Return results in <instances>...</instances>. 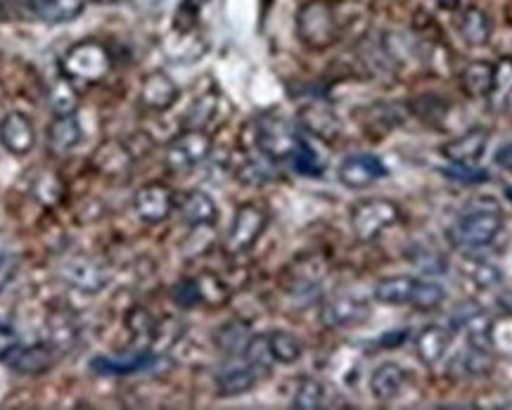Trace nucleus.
I'll return each mask as SVG.
<instances>
[{"instance_id": "1", "label": "nucleus", "mask_w": 512, "mask_h": 410, "mask_svg": "<svg viewBox=\"0 0 512 410\" xmlns=\"http://www.w3.org/2000/svg\"><path fill=\"white\" fill-rule=\"evenodd\" d=\"M503 230L501 207L494 200H475L460 211V216L448 228V242L463 252H477L489 247Z\"/></svg>"}, {"instance_id": "2", "label": "nucleus", "mask_w": 512, "mask_h": 410, "mask_svg": "<svg viewBox=\"0 0 512 410\" xmlns=\"http://www.w3.org/2000/svg\"><path fill=\"white\" fill-rule=\"evenodd\" d=\"M337 12L325 0H311L304 3L297 12V36L306 48L325 50L335 46L339 38Z\"/></svg>"}, {"instance_id": "3", "label": "nucleus", "mask_w": 512, "mask_h": 410, "mask_svg": "<svg viewBox=\"0 0 512 410\" xmlns=\"http://www.w3.org/2000/svg\"><path fill=\"white\" fill-rule=\"evenodd\" d=\"M254 143L266 159H271V162H285V159H292L297 155L304 138L299 136L297 128H294L287 119L275 117V114H266V117L256 119Z\"/></svg>"}, {"instance_id": "4", "label": "nucleus", "mask_w": 512, "mask_h": 410, "mask_svg": "<svg viewBox=\"0 0 512 410\" xmlns=\"http://www.w3.org/2000/svg\"><path fill=\"white\" fill-rule=\"evenodd\" d=\"M62 74L72 81L98 83L110 74L112 57L98 41H81L74 48H69L62 57Z\"/></svg>"}, {"instance_id": "5", "label": "nucleus", "mask_w": 512, "mask_h": 410, "mask_svg": "<svg viewBox=\"0 0 512 410\" xmlns=\"http://www.w3.org/2000/svg\"><path fill=\"white\" fill-rule=\"evenodd\" d=\"M401 209L399 204L384 197H373L356 204L351 209V230H354L358 242H375L384 230H389L394 223H399Z\"/></svg>"}, {"instance_id": "6", "label": "nucleus", "mask_w": 512, "mask_h": 410, "mask_svg": "<svg viewBox=\"0 0 512 410\" xmlns=\"http://www.w3.org/2000/svg\"><path fill=\"white\" fill-rule=\"evenodd\" d=\"M266 226H268V209L264 204H256V202L242 204V207L235 211L233 226H230L226 242H223L226 254L238 256V254L249 252V249L261 240Z\"/></svg>"}, {"instance_id": "7", "label": "nucleus", "mask_w": 512, "mask_h": 410, "mask_svg": "<svg viewBox=\"0 0 512 410\" xmlns=\"http://www.w3.org/2000/svg\"><path fill=\"white\" fill-rule=\"evenodd\" d=\"M211 152V138L207 131L200 128H185L181 136L171 140V145L166 147V169L171 174H188V171L200 166Z\"/></svg>"}, {"instance_id": "8", "label": "nucleus", "mask_w": 512, "mask_h": 410, "mask_svg": "<svg viewBox=\"0 0 512 410\" xmlns=\"http://www.w3.org/2000/svg\"><path fill=\"white\" fill-rule=\"evenodd\" d=\"M57 356H60V351L48 342L29 344V347H19V344H15V347H10L3 356H0V361L8 365L10 370H15L17 375L36 377L48 373L55 365Z\"/></svg>"}, {"instance_id": "9", "label": "nucleus", "mask_w": 512, "mask_h": 410, "mask_svg": "<svg viewBox=\"0 0 512 410\" xmlns=\"http://www.w3.org/2000/svg\"><path fill=\"white\" fill-rule=\"evenodd\" d=\"M325 275H328V259L323 254H304L297 256L290 266H285L280 283H283L285 292L306 294L316 290Z\"/></svg>"}, {"instance_id": "10", "label": "nucleus", "mask_w": 512, "mask_h": 410, "mask_svg": "<svg viewBox=\"0 0 512 410\" xmlns=\"http://www.w3.org/2000/svg\"><path fill=\"white\" fill-rule=\"evenodd\" d=\"M176 207L174 192L166 183H147L133 197V209L145 223H162Z\"/></svg>"}, {"instance_id": "11", "label": "nucleus", "mask_w": 512, "mask_h": 410, "mask_svg": "<svg viewBox=\"0 0 512 410\" xmlns=\"http://www.w3.org/2000/svg\"><path fill=\"white\" fill-rule=\"evenodd\" d=\"M337 176L344 188L363 190L387 176V166L377 155H349L339 164Z\"/></svg>"}, {"instance_id": "12", "label": "nucleus", "mask_w": 512, "mask_h": 410, "mask_svg": "<svg viewBox=\"0 0 512 410\" xmlns=\"http://www.w3.org/2000/svg\"><path fill=\"white\" fill-rule=\"evenodd\" d=\"M370 318V306L366 299L351 297V294H339L325 301L323 311H320V320L325 328H351V325H361Z\"/></svg>"}, {"instance_id": "13", "label": "nucleus", "mask_w": 512, "mask_h": 410, "mask_svg": "<svg viewBox=\"0 0 512 410\" xmlns=\"http://www.w3.org/2000/svg\"><path fill=\"white\" fill-rule=\"evenodd\" d=\"M297 121L306 133L325 140V143H332V140L339 136V131H342L337 112L332 110L330 102H325V100H311V102H306V105L299 107Z\"/></svg>"}, {"instance_id": "14", "label": "nucleus", "mask_w": 512, "mask_h": 410, "mask_svg": "<svg viewBox=\"0 0 512 410\" xmlns=\"http://www.w3.org/2000/svg\"><path fill=\"white\" fill-rule=\"evenodd\" d=\"M62 275L69 285L83 294H98L110 283V275L91 256H72L62 266Z\"/></svg>"}, {"instance_id": "15", "label": "nucleus", "mask_w": 512, "mask_h": 410, "mask_svg": "<svg viewBox=\"0 0 512 410\" xmlns=\"http://www.w3.org/2000/svg\"><path fill=\"white\" fill-rule=\"evenodd\" d=\"M0 145L15 157H27L36 147V128L22 112H10L0 121Z\"/></svg>"}, {"instance_id": "16", "label": "nucleus", "mask_w": 512, "mask_h": 410, "mask_svg": "<svg viewBox=\"0 0 512 410\" xmlns=\"http://www.w3.org/2000/svg\"><path fill=\"white\" fill-rule=\"evenodd\" d=\"M178 95L181 91H178L176 81L166 72H150L140 86V102L152 112H166L169 107H174Z\"/></svg>"}, {"instance_id": "17", "label": "nucleus", "mask_w": 512, "mask_h": 410, "mask_svg": "<svg viewBox=\"0 0 512 410\" xmlns=\"http://www.w3.org/2000/svg\"><path fill=\"white\" fill-rule=\"evenodd\" d=\"M486 145H489V133L484 128H472V131L463 133V136L451 140V143L441 145V155L451 164L475 166L484 157Z\"/></svg>"}, {"instance_id": "18", "label": "nucleus", "mask_w": 512, "mask_h": 410, "mask_svg": "<svg viewBox=\"0 0 512 410\" xmlns=\"http://www.w3.org/2000/svg\"><path fill=\"white\" fill-rule=\"evenodd\" d=\"M178 214L190 228H209L219 221V207L204 190H190L178 200Z\"/></svg>"}, {"instance_id": "19", "label": "nucleus", "mask_w": 512, "mask_h": 410, "mask_svg": "<svg viewBox=\"0 0 512 410\" xmlns=\"http://www.w3.org/2000/svg\"><path fill=\"white\" fill-rule=\"evenodd\" d=\"M133 164V152L126 143H119V140H107L98 147V152L93 155V166L100 171L102 176L107 178H119L126 176L131 171Z\"/></svg>"}, {"instance_id": "20", "label": "nucleus", "mask_w": 512, "mask_h": 410, "mask_svg": "<svg viewBox=\"0 0 512 410\" xmlns=\"http://www.w3.org/2000/svg\"><path fill=\"white\" fill-rule=\"evenodd\" d=\"M81 138L83 131L76 114H60L48 126V147L57 157H67L69 152H74L79 147Z\"/></svg>"}, {"instance_id": "21", "label": "nucleus", "mask_w": 512, "mask_h": 410, "mask_svg": "<svg viewBox=\"0 0 512 410\" xmlns=\"http://www.w3.org/2000/svg\"><path fill=\"white\" fill-rule=\"evenodd\" d=\"M453 330L446 325H427L415 337V354L425 365H437L451 347Z\"/></svg>"}, {"instance_id": "22", "label": "nucleus", "mask_w": 512, "mask_h": 410, "mask_svg": "<svg viewBox=\"0 0 512 410\" xmlns=\"http://www.w3.org/2000/svg\"><path fill=\"white\" fill-rule=\"evenodd\" d=\"M415 287H418V278H413V275H392V278H382L375 285L373 297L384 306H411Z\"/></svg>"}, {"instance_id": "23", "label": "nucleus", "mask_w": 512, "mask_h": 410, "mask_svg": "<svg viewBox=\"0 0 512 410\" xmlns=\"http://www.w3.org/2000/svg\"><path fill=\"white\" fill-rule=\"evenodd\" d=\"M259 380L261 375L242 356L240 363H233L230 368L221 370L219 377H216V387H219L221 396H238L249 392Z\"/></svg>"}, {"instance_id": "24", "label": "nucleus", "mask_w": 512, "mask_h": 410, "mask_svg": "<svg viewBox=\"0 0 512 410\" xmlns=\"http://www.w3.org/2000/svg\"><path fill=\"white\" fill-rule=\"evenodd\" d=\"M406 375L396 363H382L377 365L370 375V394L375 396V401L389 403L401 394Z\"/></svg>"}, {"instance_id": "25", "label": "nucleus", "mask_w": 512, "mask_h": 410, "mask_svg": "<svg viewBox=\"0 0 512 410\" xmlns=\"http://www.w3.org/2000/svg\"><path fill=\"white\" fill-rule=\"evenodd\" d=\"M491 86H494V64L475 60L460 72V88L467 98H489Z\"/></svg>"}, {"instance_id": "26", "label": "nucleus", "mask_w": 512, "mask_h": 410, "mask_svg": "<svg viewBox=\"0 0 512 410\" xmlns=\"http://www.w3.org/2000/svg\"><path fill=\"white\" fill-rule=\"evenodd\" d=\"M458 31L467 46H486L491 41V19L486 17L482 8L472 5V8L463 10V15H460Z\"/></svg>"}, {"instance_id": "27", "label": "nucleus", "mask_w": 512, "mask_h": 410, "mask_svg": "<svg viewBox=\"0 0 512 410\" xmlns=\"http://www.w3.org/2000/svg\"><path fill=\"white\" fill-rule=\"evenodd\" d=\"M76 337H79V325L72 318L69 311H55L50 313L48 318V344L64 354L76 344Z\"/></svg>"}, {"instance_id": "28", "label": "nucleus", "mask_w": 512, "mask_h": 410, "mask_svg": "<svg viewBox=\"0 0 512 410\" xmlns=\"http://www.w3.org/2000/svg\"><path fill=\"white\" fill-rule=\"evenodd\" d=\"M155 361H157L155 356L147 354V351H140L136 356L119 358V361H114V358H93L91 368L95 373H102V375H133V373H140V370L152 368V363Z\"/></svg>"}, {"instance_id": "29", "label": "nucleus", "mask_w": 512, "mask_h": 410, "mask_svg": "<svg viewBox=\"0 0 512 410\" xmlns=\"http://www.w3.org/2000/svg\"><path fill=\"white\" fill-rule=\"evenodd\" d=\"M48 105L55 117H60V114H76V110H79V93H76L74 81L67 79L64 74L60 79H55L48 91Z\"/></svg>"}, {"instance_id": "30", "label": "nucleus", "mask_w": 512, "mask_h": 410, "mask_svg": "<svg viewBox=\"0 0 512 410\" xmlns=\"http://www.w3.org/2000/svg\"><path fill=\"white\" fill-rule=\"evenodd\" d=\"M266 337H268V347H271L275 363L290 365V363H297L299 358H302L304 347H302V342L292 335V332L273 330V332H268Z\"/></svg>"}, {"instance_id": "31", "label": "nucleus", "mask_w": 512, "mask_h": 410, "mask_svg": "<svg viewBox=\"0 0 512 410\" xmlns=\"http://www.w3.org/2000/svg\"><path fill=\"white\" fill-rule=\"evenodd\" d=\"M126 325L136 347H145V344H152L157 339L159 323L145 309H140V306H136V309L128 313Z\"/></svg>"}, {"instance_id": "32", "label": "nucleus", "mask_w": 512, "mask_h": 410, "mask_svg": "<svg viewBox=\"0 0 512 410\" xmlns=\"http://www.w3.org/2000/svg\"><path fill=\"white\" fill-rule=\"evenodd\" d=\"M249 330L245 323H238V320H230V323L221 325L219 332H216V344H219V349L226 351L233 358L242 356V351H245L247 342H249Z\"/></svg>"}, {"instance_id": "33", "label": "nucleus", "mask_w": 512, "mask_h": 410, "mask_svg": "<svg viewBox=\"0 0 512 410\" xmlns=\"http://www.w3.org/2000/svg\"><path fill=\"white\" fill-rule=\"evenodd\" d=\"M328 406V389H325L323 382L318 380H302V384L297 387L292 399V408L294 410H318Z\"/></svg>"}, {"instance_id": "34", "label": "nucleus", "mask_w": 512, "mask_h": 410, "mask_svg": "<svg viewBox=\"0 0 512 410\" xmlns=\"http://www.w3.org/2000/svg\"><path fill=\"white\" fill-rule=\"evenodd\" d=\"M489 100H491V105L498 107V110H503V107L512 100V60L510 57H503V60L494 67V86H491Z\"/></svg>"}, {"instance_id": "35", "label": "nucleus", "mask_w": 512, "mask_h": 410, "mask_svg": "<svg viewBox=\"0 0 512 410\" xmlns=\"http://www.w3.org/2000/svg\"><path fill=\"white\" fill-rule=\"evenodd\" d=\"M242 356H245V361L256 368V373L261 377H266L271 373V365L273 361V354H271V347H268V337L266 335H254L249 337L245 351H242Z\"/></svg>"}, {"instance_id": "36", "label": "nucleus", "mask_w": 512, "mask_h": 410, "mask_svg": "<svg viewBox=\"0 0 512 410\" xmlns=\"http://www.w3.org/2000/svg\"><path fill=\"white\" fill-rule=\"evenodd\" d=\"M408 112L422 121H427V124H439L441 119H446L448 105L439 95H420V98H413L408 102Z\"/></svg>"}, {"instance_id": "37", "label": "nucleus", "mask_w": 512, "mask_h": 410, "mask_svg": "<svg viewBox=\"0 0 512 410\" xmlns=\"http://www.w3.org/2000/svg\"><path fill=\"white\" fill-rule=\"evenodd\" d=\"M83 0H50L46 8L38 10V19L48 24H64V22H72L83 12Z\"/></svg>"}, {"instance_id": "38", "label": "nucleus", "mask_w": 512, "mask_h": 410, "mask_svg": "<svg viewBox=\"0 0 512 410\" xmlns=\"http://www.w3.org/2000/svg\"><path fill=\"white\" fill-rule=\"evenodd\" d=\"M197 287H200L202 304L209 306H223L230 299V287L223 283L216 273H202L197 275Z\"/></svg>"}, {"instance_id": "39", "label": "nucleus", "mask_w": 512, "mask_h": 410, "mask_svg": "<svg viewBox=\"0 0 512 410\" xmlns=\"http://www.w3.org/2000/svg\"><path fill=\"white\" fill-rule=\"evenodd\" d=\"M446 301V290L441 283H434V280H418V287H415L413 297V309L418 311H434L439 309Z\"/></svg>"}, {"instance_id": "40", "label": "nucleus", "mask_w": 512, "mask_h": 410, "mask_svg": "<svg viewBox=\"0 0 512 410\" xmlns=\"http://www.w3.org/2000/svg\"><path fill=\"white\" fill-rule=\"evenodd\" d=\"M34 197L43 207H57L64 197V185L57 174H50V171H43L41 176L34 181Z\"/></svg>"}, {"instance_id": "41", "label": "nucleus", "mask_w": 512, "mask_h": 410, "mask_svg": "<svg viewBox=\"0 0 512 410\" xmlns=\"http://www.w3.org/2000/svg\"><path fill=\"white\" fill-rule=\"evenodd\" d=\"M216 107H219V98H216V95L207 93L202 95V98H197L192 102L188 114H185V128H200V131H204V124L214 117Z\"/></svg>"}, {"instance_id": "42", "label": "nucleus", "mask_w": 512, "mask_h": 410, "mask_svg": "<svg viewBox=\"0 0 512 410\" xmlns=\"http://www.w3.org/2000/svg\"><path fill=\"white\" fill-rule=\"evenodd\" d=\"M292 164L294 169L299 171V174L304 176H311V178H318L320 174H323V162H320V157L316 155V150L306 143H302V147L297 150V155L292 157Z\"/></svg>"}, {"instance_id": "43", "label": "nucleus", "mask_w": 512, "mask_h": 410, "mask_svg": "<svg viewBox=\"0 0 512 410\" xmlns=\"http://www.w3.org/2000/svg\"><path fill=\"white\" fill-rule=\"evenodd\" d=\"M174 301L181 309H195V306L202 304L200 287H197L195 278H185L174 287Z\"/></svg>"}, {"instance_id": "44", "label": "nucleus", "mask_w": 512, "mask_h": 410, "mask_svg": "<svg viewBox=\"0 0 512 410\" xmlns=\"http://www.w3.org/2000/svg\"><path fill=\"white\" fill-rule=\"evenodd\" d=\"M273 171L271 166H268L266 162H247L242 169L238 171V178L242 183L247 185H264L268 181H273Z\"/></svg>"}, {"instance_id": "45", "label": "nucleus", "mask_w": 512, "mask_h": 410, "mask_svg": "<svg viewBox=\"0 0 512 410\" xmlns=\"http://www.w3.org/2000/svg\"><path fill=\"white\" fill-rule=\"evenodd\" d=\"M446 178H451V181H460V183H484L486 178V171H477L475 166H463V164H453L451 169L444 171Z\"/></svg>"}, {"instance_id": "46", "label": "nucleus", "mask_w": 512, "mask_h": 410, "mask_svg": "<svg viewBox=\"0 0 512 410\" xmlns=\"http://www.w3.org/2000/svg\"><path fill=\"white\" fill-rule=\"evenodd\" d=\"M470 275L479 287H491V285H496L498 280H501V271H498L496 266L484 264V261H479V264L472 266Z\"/></svg>"}, {"instance_id": "47", "label": "nucleus", "mask_w": 512, "mask_h": 410, "mask_svg": "<svg viewBox=\"0 0 512 410\" xmlns=\"http://www.w3.org/2000/svg\"><path fill=\"white\" fill-rule=\"evenodd\" d=\"M15 271H17L15 256L0 254V290H3V287L8 285L12 278H15Z\"/></svg>"}, {"instance_id": "48", "label": "nucleus", "mask_w": 512, "mask_h": 410, "mask_svg": "<svg viewBox=\"0 0 512 410\" xmlns=\"http://www.w3.org/2000/svg\"><path fill=\"white\" fill-rule=\"evenodd\" d=\"M48 3H50V0H24V5H27V8L34 12V15H38V10L46 8Z\"/></svg>"}]
</instances>
